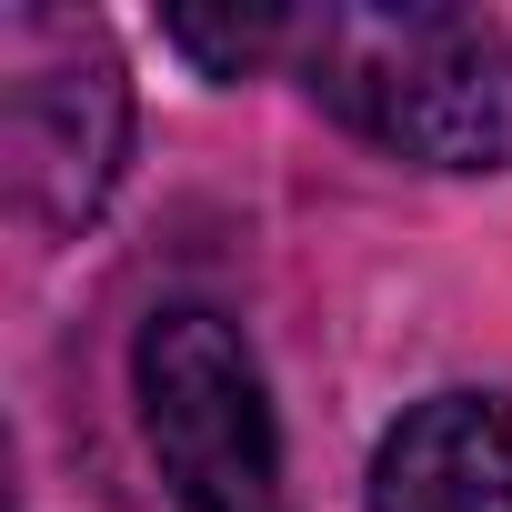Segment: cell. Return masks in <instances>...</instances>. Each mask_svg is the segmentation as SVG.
Listing matches in <instances>:
<instances>
[{
  "label": "cell",
  "instance_id": "obj_2",
  "mask_svg": "<svg viewBox=\"0 0 512 512\" xmlns=\"http://www.w3.org/2000/svg\"><path fill=\"white\" fill-rule=\"evenodd\" d=\"M131 151V81L101 21L11 11L0 21V181L31 231H81Z\"/></svg>",
  "mask_w": 512,
  "mask_h": 512
},
{
  "label": "cell",
  "instance_id": "obj_1",
  "mask_svg": "<svg viewBox=\"0 0 512 512\" xmlns=\"http://www.w3.org/2000/svg\"><path fill=\"white\" fill-rule=\"evenodd\" d=\"M292 61L312 101H332L362 141L422 171H502L512 161V41L442 0H332L302 11Z\"/></svg>",
  "mask_w": 512,
  "mask_h": 512
},
{
  "label": "cell",
  "instance_id": "obj_5",
  "mask_svg": "<svg viewBox=\"0 0 512 512\" xmlns=\"http://www.w3.org/2000/svg\"><path fill=\"white\" fill-rule=\"evenodd\" d=\"M292 11H171L161 21V41L171 51H191L211 81H241V71H262V61H282L292 51Z\"/></svg>",
  "mask_w": 512,
  "mask_h": 512
},
{
  "label": "cell",
  "instance_id": "obj_3",
  "mask_svg": "<svg viewBox=\"0 0 512 512\" xmlns=\"http://www.w3.org/2000/svg\"><path fill=\"white\" fill-rule=\"evenodd\" d=\"M131 372H141V422L181 512H282V442H272L262 362H251L241 322L171 302L151 312Z\"/></svg>",
  "mask_w": 512,
  "mask_h": 512
},
{
  "label": "cell",
  "instance_id": "obj_4",
  "mask_svg": "<svg viewBox=\"0 0 512 512\" xmlns=\"http://www.w3.org/2000/svg\"><path fill=\"white\" fill-rule=\"evenodd\" d=\"M372 512H512V402L432 392L372 452Z\"/></svg>",
  "mask_w": 512,
  "mask_h": 512
}]
</instances>
